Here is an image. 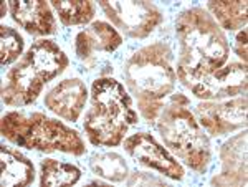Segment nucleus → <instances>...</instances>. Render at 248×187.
I'll use <instances>...</instances> for the list:
<instances>
[{
	"instance_id": "nucleus-7",
	"label": "nucleus",
	"mask_w": 248,
	"mask_h": 187,
	"mask_svg": "<svg viewBox=\"0 0 248 187\" xmlns=\"http://www.w3.org/2000/svg\"><path fill=\"white\" fill-rule=\"evenodd\" d=\"M50 81L46 73L40 70L31 60L23 57L17 66L7 75V85L2 88V98L5 105L25 106L33 103L42 93L45 83Z\"/></svg>"
},
{
	"instance_id": "nucleus-6",
	"label": "nucleus",
	"mask_w": 248,
	"mask_h": 187,
	"mask_svg": "<svg viewBox=\"0 0 248 187\" xmlns=\"http://www.w3.org/2000/svg\"><path fill=\"white\" fill-rule=\"evenodd\" d=\"M118 29L133 38H144L161 23V12L149 2H99Z\"/></svg>"
},
{
	"instance_id": "nucleus-10",
	"label": "nucleus",
	"mask_w": 248,
	"mask_h": 187,
	"mask_svg": "<svg viewBox=\"0 0 248 187\" xmlns=\"http://www.w3.org/2000/svg\"><path fill=\"white\" fill-rule=\"evenodd\" d=\"M124 149L127 151L131 157H134L136 161H139L144 166L157 169L159 172L166 174L172 179L184 177L182 166L167 153V149L157 144L151 134L138 133L134 136L127 138L126 142H124Z\"/></svg>"
},
{
	"instance_id": "nucleus-22",
	"label": "nucleus",
	"mask_w": 248,
	"mask_h": 187,
	"mask_svg": "<svg viewBox=\"0 0 248 187\" xmlns=\"http://www.w3.org/2000/svg\"><path fill=\"white\" fill-rule=\"evenodd\" d=\"M5 15V3H2V17Z\"/></svg>"
},
{
	"instance_id": "nucleus-14",
	"label": "nucleus",
	"mask_w": 248,
	"mask_h": 187,
	"mask_svg": "<svg viewBox=\"0 0 248 187\" xmlns=\"http://www.w3.org/2000/svg\"><path fill=\"white\" fill-rule=\"evenodd\" d=\"M247 136H238L232 139L223 146L222 159L223 169L222 176L215 179V184H233V177H237V184L247 182V149H245Z\"/></svg>"
},
{
	"instance_id": "nucleus-12",
	"label": "nucleus",
	"mask_w": 248,
	"mask_h": 187,
	"mask_svg": "<svg viewBox=\"0 0 248 187\" xmlns=\"http://www.w3.org/2000/svg\"><path fill=\"white\" fill-rule=\"evenodd\" d=\"M88 99L86 86L81 79L70 78L55 86L45 98V105L58 116L77 121Z\"/></svg>"
},
{
	"instance_id": "nucleus-13",
	"label": "nucleus",
	"mask_w": 248,
	"mask_h": 187,
	"mask_svg": "<svg viewBox=\"0 0 248 187\" xmlns=\"http://www.w3.org/2000/svg\"><path fill=\"white\" fill-rule=\"evenodd\" d=\"M121 42V35L111 25L105 22H94L90 29L78 35L77 55L81 60H88L96 51H114Z\"/></svg>"
},
{
	"instance_id": "nucleus-8",
	"label": "nucleus",
	"mask_w": 248,
	"mask_h": 187,
	"mask_svg": "<svg viewBox=\"0 0 248 187\" xmlns=\"http://www.w3.org/2000/svg\"><path fill=\"white\" fill-rule=\"evenodd\" d=\"M192 93L203 99H220L233 94L245 93L247 90V65L230 63L212 73L205 75L190 86Z\"/></svg>"
},
{
	"instance_id": "nucleus-21",
	"label": "nucleus",
	"mask_w": 248,
	"mask_h": 187,
	"mask_svg": "<svg viewBox=\"0 0 248 187\" xmlns=\"http://www.w3.org/2000/svg\"><path fill=\"white\" fill-rule=\"evenodd\" d=\"M235 51L238 53V57L243 58V63L247 62V30L243 29L237 35V43H235Z\"/></svg>"
},
{
	"instance_id": "nucleus-15",
	"label": "nucleus",
	"mask_w": 248,
	"mask_h": 187,
	"mask_svg": "<svg viewBox=\"0 0 248 187\" xmlns=\"http://www.w3.org/2000/svg\"><path fill=\"white\" fill-rule=\"evenodd\" d=\"M0 164H2V186L15 187V186H29L35 179L33 164L14 149L5 146L0 148Z\"/></svg>"
},
{
	"instance_id": "nucleus-4",
	"label": "nucleus",
	"mask_w": 248,
	"mask_h": 187,
	"mask_svg": "<svg viewBox=\"0 0 248 187\" xmlns=\"http://www.w3.org/2000/svg\"><path fill=\"white\" fill-rule=\"evenodd\" d=\"M2 134L17 146L40 151H62L81 156L85 142L79 134L63 123L46 118L42 113L25 116L22 113H9L2 118Z\"/></svg>"
},
{
	"instance_id": "nucleus-18",
	"label": "nucleus",
	"mask_w": 248,
	"mask_h": 187,
	"mask_svg": "<svg viewBox=\"0 0 248 187\" xmlns=\"http://www.w3.org/2000/svg\"><path fill=\"white\" fill-rule=\"evenodd\" d=\"M63 25H83L94 15V3L90 0H51Z\"/></svg>"
},
{
	"instance_id": "nucleus-2",
	"label": "nucleus",
	"mask_w": 248,
	"mask_h": 187,
	"mask_svg": "<svg viewBox=\"0 0 248 187\" xmlns=\"http://www.w3.org/2000/svg\"><path fill=\"white\" fill-rule=\"evenodd\" d=\"M127 86L138 96L139 111L147 121H155L162 111L161 99L174 90L175 75L170 65V51L166 45L139 50L124 68Z\"/></svg>"
},
{
	"instance_id": "nucleus-5",
	"label": "nucleus",
	"mask_w": 248,
	"mask_h": 187,
	"mask_svg": "<svg viewBox=\"0 0 248 187\" xmlns=\"http://www.w3.org/2000/svg\"><path fill=\"white\" fill-rule=\"evenodd\" d=\"M189 99L175 94L170 105L161 111L159 131L166 142L192 169L203 172L210 161L209 138L190 113Z\"/></svg>"
},
{
	"instance_id": "nucleus-17",
	"label": "nucleus",
	"mask_w": 248,
	"mask_h": 187,
	"mask_svg": "<svg viewBox=\"0 0 248 187\" xmlns=\"http://www.w3.org/2000/svg\"><path fill=\"white\" fill-rule=\"evenodd\" d=\"M209 10L215 15L218 23L227 30H237L245 27L247 23V2L245 0H220L209 2Z\"/></svg>"
},
{
	"instance_id": "nucleus-19",
	"label": "nucleus",
	"mask_w": 248,
	"mask_h": 187,
	"mask_svg": "<svg viewBox=\"0 0 248 187\" xmlns=\"http://www.w3.org/2000/svg\"><path fill=\"white\" fill-rule=\"evenodd\" d=\"M91 168L98 176L106 177L109 181H124L127 174V168L124 159L119 154L114 153H103L93 157L91 161Z\"/></svg>"
},
{
	"instance_id": "nucleus-20",
	"label": "nucleus",
	"mask_w": 248,
	"mask_h": 187,
	"mask_svg": "<svg viewBox=\"0 0 248 187\" xmlns=\"http://www.w3.org/2000/svg\"><path fill=\"white\" fill-rule=\"evenodd\" d=\"M23 50V38L10 27H0V63L2 66L15 62Z\"/></svg>"
},
{
	"instance_id": "nucleus-1",
	"label": "nucleus",
	"mask_w": 248,
	"mask_h": 187,
	"mask_svg": "<svg viewBox=\"0 0 248 187\" xmlns=\"http://www.w3.org/2000/svg\"><path fill=\"white\" fill-rule=\"evenodd\" d=\"M179 45L177 78L186 86L225 65L229 43L214 18L202 9H190L179 15L175 22Z\"/></svg>"
},
{
	"instance_id": "nucleus-9",
	"label": "nucleus",
	"mask_w": 248,
	"mask_h": 187,
	"mask_svg": "<svg viewBox=\"0 0 248 187\" xmlns=\"http://www.w3.org/2000/svg\"><path fill=\"white\" fill-rule=\"evenodd\" d=\"M201 125L214 136L232 133L247 125V98L223 103H205L197 108Z\"/></svg>"
},
{
	"instance_id": "nucleus-3",
	"label": "nucleus",
	"mask_w": 248,
	"mask_h": 187,
	"mask_svg": "<svg viewBox=\"0 0 248 187\" xmlns=\"http://www.w3.org/2000/svg\"><path fill=\"white\" fill-rule=\"evenodd\" d=\"M91 106L85 131L93 144L118 146L127 128L138 121L133 101L124 86L114 78H99L91 86Z\"/></svg>"
},
{
	"instance_id": "nucleus-11",
	"label": "nucleus",
	"mask_w": 248,
	"mask_h": 187,
	"mask_svg": "<svg viewBox=\"0 0 248 187\" xmlns=\"http://www.w3.org/2000/svg\"><path fill=\"white\" fill-rule=\"evenodd\" d=\"M12 18L33 35H50L57 31V22L46 2L42 0H9Z\"/></svg>"
},
{
	"instance_id": "nucleus-16",
	"label": "nucleus",
	"mask_w": 248,
	"mask_h": 187,
	"mask_svg": "<svg viewBox=\"0 0 248 187\" xmlns=\"http://www.w3.org/2000/svg\"><path fill=\"white\" fill-rule=\"evenodd\" d=\"M81 177V171L73 164L58 162L55 159H45L42 162V177L40 184L43 187L73 186Z\"/></svg>"
}]
</instances>
